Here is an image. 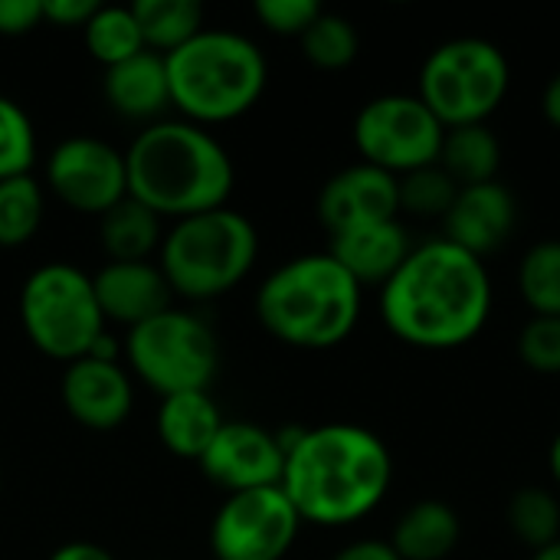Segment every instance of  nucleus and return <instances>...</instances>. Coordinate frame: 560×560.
Here are the masks:
<instances>
[{
  "label": "nucleus",
  "mask_w": 560,
  "mask_h": 560,
  "mask_svg": "<svg viewBox=\"0 0 560 560\" xmlns=\"http://www.w3.org/2000/svg\"><path fill=\"white\" fill-rule=\"evenodd\" d=\"M381 315L410 348H463L489 325L492 276L479 256L443 236L420 243L381 285Z\"/></svg>",
  "instance_id": "1"
},
{
  "label": "nucleus",
  "mask_w": 560,
  "mask_h": 560,
  "mask_svg": "<svg viewBox=\"0 0 560 560\" xmlns=\"http://www.w3.org/2000/svg\"><path fill=\"white\" fill-rule=\"evenodd\" d=\"M394 479L384 440L354 423L302 430L285 453L282 492L302 522L351 525L371 515Z\"/></svg>",
  "instance_id": "2"
},
{
  "label": "nucleus",
  "mask_w": 560,
  "mask_h": 560,
  "mask_svg": "<svg viewBox=\"0 0 560 560\" xmlns=\"http://www.w3.org/2000/svg\"><path fill=\"white\" fill-rule=\"evenodd\" d=\"M128 197L158 217H194L226 207L233 161L194 121H154L125 151Z\"/></svg>",
  "instance_id": "3"
},
{
  "label": "nucleus",
  "mask_w": 560,
  "mask_h": 560,
  "mask_svg": "<svg viewBox=\"0 0 560 560\" xmlns=\"http://www.w3.org/2000/svg\"><path fill=\"white\" fill-rule=\"evenodd\" d=\"M361 285L331 253L295 256L279 266L256 295L262 328L282 345L325 351L341 345L361 318Z\"/></svg>",
  "instance_id": "4"
},
{
  "label": "nucleus",
  "mask_w": 560,
  "mask_h": 560,
  "mask_svg": "<svg viewBox=\"0 0 560 560\" xmlns=\"http://www.w3.org/2000/svg\"><path fill=\"white\" fill-rule=\"evenodd\" d=\"M171 105L194 121H230L249 112L266 89L259 46L230 30H200L164 56Z\"/></svg>",
  "instance_id": "5"
},
{
  "label": "nucleus",
  "mask_w": 560,
  "mask_h": 560,
  "mask_svg": "<svg viewBox=\"0 0 560 560\" xmlns=\"http://www.w3.org/2000/svg\"><path fill=\"white\" fill-rule=\"evenodd\" d=\"M259 253L256 226L230 210H207L174 223L161 243V272L184 299H217L240 285Z\"/></svg>",
  "instance_id": "6"
},
{
  "label": "nucleus",
  "mask_w": 560,
  "mask_h": 560,
  "mask_svg": "<svg viewBox=\"0 0 560 560\" xmlns=\"http://www.w3.org/2000/svg\"><path fill=\"white\" fill-rule=\"evenodd\" d=\"M512 66L505 52L482 36H459L436 46L420 69V102L443 128L486 125L505 102Z\"/></svg>",
  "instance_id": "7"
},
{
  "label": "nucleus",
  "mask_w": 560,
  "mask_h": 560,
  "mask_svg": "<svg viewBox=\"0 0 560 560\" xmlns=\"http://www.w3.org/2000/svg\"><path fill=\"white\" fill-rule=\"evenodd\" d=\"M26 338L56 361H79L105 335V318L92 279L69 262L36 269L20 292Z\"/></svg>",
  "instance_id": "8"
},
{
  "label": "nucleus",
  "mask_w": 560,
  "mask_h": 560,
  "mask_svg": "<svg viewBox=\"0 0 560 560\" xmlns=\"http://www.w3.org/2000/svg\"><path fill=\"white\" fill-rule=\"evenodd\" d=\"M131 371L161 397L207 390L217 374V338L187 312L167 308L128 331Z\"/></svg>",
  "instance_id": "9"
},
{
  "label": "nucleus",
  "mask_w": 560,
  "mask_h": 560,
  "mask_svg": "<svg viewBox=\"0 0 560 560\" xmlns=\"http://www.w3.org/2000/svg\"><path fill=\"white\" fill-rule=\"evenodd\" d=\"M446 128L420 102V95H377L354 118V144L364 164H374L394 177L436 164Z\"/></svg>",
  "instance_id": "10"
},
{
  "label": "nucleus",
  "mask_w": 560,
  "mask_h": 560,
  "mask_svg": "<svg viewBox=\"0 0 560 560\" xmlns=\"http://www.w3.org/2000/svg\"><path fill=\"white\" fill-rule=\"evenodd\" d=\"M299 528L302 518L282 486L236 492L210 525V548L217 560H282L292 551Z\"/></svg>",
  "instance_id": "11"
},
{
  "label": "nucleus",
  "mask_w": 560,
  "mask_h": 560,
  "mask_svg": "<svg viewBox=\"0 0 560 560\" xmlns=\"http://www.w3.org/2000/svg\"><path fill=\"white\" fill-rule=\"evenodd\" d=\"M46 177L52 194L79 210V213H108L118 200L128 197V171H125V154H118L112 144L98 138H66L56 144Z\"/></svg>",
  "instance_id": "12"
},
{
  "label": "nucleus",
  "mask_w": 560,
  "mask_h": 560,
  "mask_svg": "<svg viewBox=\"0 0 560 560\" xmlns=\"http://www.w3.org/2000/svg\"><path fill=\"white\" fill-rule=\"evenodd\" d=\"M200 469L210 482H217L230 495L272 489V486H282L285 453L276 433L256 423L236 420V423L220 427L210 450L200 456Z\"/></svg>",
  "instance_id": "13"
},
{
  "label": "nucleus",
  "mask_w": 560,
  "mask_h": 560,
  "mask_svg": "<svg viewBox=\"0 0 560 560\" xmlns=\"http://www.w3.org/2000/svg\"><path fill=\"white\" fill-rule=\"evenodd\" d=\"M397 217H400L397 177L364 161L328 177V184L318 194V220L331 236Z\"/></svg>",
  "instance_id": "14"
},
{
  "label": "nucleus",
  "mask_w": 560,
  "mask_h": 560,
  "mask_svg": "<svg viewBox=\"0 0 560 560\" xmlns=\"http://www.w3.org/2000/svg\"><path fill=\"white\" fill-rule=\"evenodd\" d=\"M515 223H518V200L495 177L489 184L459 187L456 203L443 217V230H446L443 240L486 259L489 253H495L509 243Z\"/></svg>",
  "instance_id": "15"
},
{
  "label": "nucleus",
  "mask_w": 560,
  "mask_h": 560,
  "mask_svg": "<svg viewBox=\"0 0 560 560\" xmlns=\"http://www.w3.org/2000/svg\"><path fill=\"white\" fill-rule=\"evenodd\" d=\"M62 404L89 430H115L128 420L135 394L118 361L79 358L62 374Z\"/></svg>",
  "instance_id": "16"
},
{
  "label": "nucleus",
  "mask_w": 560,
  "mask_h": 560,
  "mask_svg": "<svg viewBox=\"0 0 560 560\" xmlns=\"http://www.w3.org/2000/svg\"><path fill=\"white\" fill-rule=\"evenodd\" d=\"M92 289L102 318L128 325V331L171 308V285L151 262H108L92 276Z\"/></svg>",
  "instance_id": "17"
},
{
  "label": "nucleus",
  "mask_w": 560,
  "mask_h": 560,
  "mask_svg": "<svg viewBox=\"0 0 560 560\" xmlns=\"http://www.w3.org/2000/svg\"><path fill=\"white\" fill-rule=\"evenodd\" d=\"M413 243L407 226L397 220H384V223H368V226H354L345 233L331 236L328 253L335 256V262L364 289V285H384L410 256Z\"/></svg>",
  "instance_id": "18"
},
{
  "label": "nucleus",
  "mask_w": 560,
  "mask_h": 560,
  "mask_svg": "<svg viewBox=\"0 0 560 560\" xmlns=\"http://www.w3.org/2000/svg\"><path fill=\"white\" fill-rule=\"evenodd\" d=\"M105 95L112 108L125 118H158L171 105V82L164 56L144 49L105 72Z\"/></svg>",
  "instance_id": "19"
},
{
  "label": "nucleus",
  "mask_w": 560,
  "mask_h": 560,
  "mask_svg": "<svg viewBox=\"0 0 560 560\" xmlns=\"http://www.w3.org/2000/svg\"><path fill=\"white\" fill-rule=\"evenodd\" d=\"M220 427H223L220 407L213 404V397L207 390H187V394L161 397L158 436L174 456L200 463V456L210 450Z\"/></svg>",
  "instance_id": "20"
},
{
  "label": "nucleus",
  "mask_w": 560,
  "mask_h": 560,
  "mask_svg": "<svg viewBox=\"0 0 560 560\" xmlns=\"http://www.w3.org/2000/svg\"><path fill=\"white\" fill-rule=\"evenodd\" d=\"M463 538V522L453 505L440 499H423L410 505L394 535L390 548L400 555V560H446Z\"/></svg>",
  "instance_id": "21"
},
{
  "label": "nucleus",
  "mask_w": 560,
  "mask_h": 560,
  "mask_svg": "<svg viewBox=\"0 0 560 560\" xmlns=\"http://www.w3.org/2000/svg\"><path fill=\"white\" fill-rule=\"evenodd\" d=\"M436 164L459 184V187H476L489 184L499 174L502 164V144L489 125H463V128H446L440 158Z\"/></svg>",
  "instance_id": "22"
},
{
  "label": "nucleus",
  "mask_w": 560,
  "mask_h": 560,
  "mask_svg": "<svg viewBox=\"0 0 560 560\" xmlns=\"http://www.w3.org/2000/svg\"><path fill=\"white\" fill-rule=\"evenodd\" d=\"M98 236L112 262H148V256L164 243L161 217L135 197H125L108 213H102Z\"/></svg>",
  "instance_id": "23"
},
{
  "label": "nucleus",
  "mask_w": 560,
  "mask_h": 560,
  "mask_svg": "<svg viewBox=\"0 0 560 560\" xmlns=\"http://www.w3.org/2000/svg\"><path fill=\"white\" fill-rule=\"evenodd\" d=\"M144 49L167 56L203 30V7L197 0H138L131 3Z\"/></svg>",
  "instance_id": "24"
},
{
  "label": "nucleus",
  "mask_w": 560,
  "mask_h": 560,
  "mask_svg": "<svg viewBox=\"0 0 560 560\" xmlns=\"http://www.w3.org/2000/svg\"><path fill=\"white\" fill-rule=\"evenodd\" d=\"M82 33L92 59H98L105 69L144 52V39L131 7H98L92 20L82 26Z\"/></svg>",
  "instance_id": "25"
},
{
  "label": "nucleus",
  "mask_w": 560,
  "mask_h": 560,
  "mask_svg": "<svg viewBox=\"0 0 560 560\" xmlns=\"http://www.w3.org/2000/svg\"><path fill=\"white\" fill-rule=\"evenodd\" d=\"M518 289L535 315L560 318V240L528 246L518 262Z\"/></svg>",
  "instance_id": "26"
},
{
  "label": "nucleus",
  "mask_w": 560,
  "mask_h": 560,
  "mask_svg": "<svg viewBox=\"0 0 560 560\" xmlns=\"http://www.w3.org/2000/svg\"><path fill=\"white\" fill-rule=\"evenodd\" d=\"M509 528L522 545L541 551L560 541V502L555 492L528 486L518 489L509 502Z\"/></svg>",
  "instance_id": "27"
},
{
  "label": "nucleus",
  "mask_w": 560,
  "mask_h": 560,
  "mask_svg": "<svg viewBox=\"0 0 560 560\" xmlns=\"http://www.w3.org/2000/svg\"><path fill=\"white\" fill-rule=\"evenodd\" d=\"M43 223V190L30 174L0 180V246L13 249L36 236Z\"/></svg>",
  "instance_id": "28"
},
{
  "label": "nucleus",
  "mask_w": 560,
  "mask_h": 560,
  "mask_svg": "<svg viewBox=\"0 0 560 560\" xmlns=\"http://www.w3.org/2000/svg\"><path fill=\"white\" fill-rule=\"evenodd\" d=\"M397 194H400V213L420 220H443L456 203L459 184L440 164H427L420 171L397 177Z\"/></svg>",
  "instance_id": "29"
},
{
  "label": "nucleus",
  "mask_w": 560,
  "mask_h": 560,
  "mask_svg": "<svg viewBox=\"0 0 560 560\" xmlns=\"http://www.w3.org/2000/svg\"><path fill=\"white\" fill-rule=\"evenodd\" d=\"M302 49L305 59L315 62L318 69H345L358 59L361 39L348 16L322 10L318 20L302 33Z\"/></svg>",
  "instance_id": "30"
},
{
  "label": "nucleus",
  "mask_w": 560,
  "mask_h": 560,
  "mask_svg": "<svg viewBox=\"0 0 560 560\" xmlns=\"http://www.w3.org/2000/svg\"><path fill=\"white\" fill-rule=\"evenodd\" d=\"M36 158V135L26 112L0 95V180L20 177Z\"/></svg>",
  "instance_id": "31"
},
{
  "label": "nucleus",
  "mask_w": 560,
  "mask_h": 560,
  "mask_svg": "<svg viewBox=\"0 0 560 560\" xmlns=\"http://www.w3.org/2000/svg\"><path fill=\"white\" fill-rule=\"evenodd\" d=\"M518 358L528 371L558 377L560 374V318L535 315L518 335Z\"/></svg>",
  "instance_id": "32"
},
{
  "label": "nucleus",
  "mask_w": 560,
  "mask_h": 560,
  "mask_svg": "<svg viewBox=\"0 0 560 560\" xmlns=\"http://www.w3.org/2000/svg\"><path fill=\"white\" fill-rule=\"evenodd\" d=\"M256 16L269 33L279 36H299L318 20L322 7L318 0H256Z\"/></svg>",
  "instance_id": "33"
},
{
  "label": "nucleus",
  "mask_w": 560,
  "mask_h": 560,
  "mask_svg": "<svg viewBox=\"0 0 560 560\" xmlns=\"http://www.w3.org/2000/svg\"><path fill=\"white\" fill-rule=\"evenodd\" d=\"M43 23V0H0V33L20 36Z\"/></svg>",
  "instance_id": "34"
},
{
  "label": "nucleus",
  "mask_w": 560,
  "mask_h": 560,
  "mask_svg": "<svg viewBox=\"0 0 560 560\" xmlns=\"http://www.w3.org/2000/svg\"><path fill=\"white\" fill-rule=\"evenodd\" d=\"M95 10H98V3H92V0H43V20H49L56 26H79L82 30Z\"/></svg>",
  "instance_id": "35"
},
{
  "label": "nucleus",
  "mask_w": 560,
  "mask_h": 560,
  "mask_svg": "<svg viewBox=\"0 0 560 560\" xmlns=\"http://www.w3.org/2000/svg\"><path fill=\"white\" fill-rule=\"evenodd\" d=\"M331 560H400V555L390 548V541L364 538V541H351L348 548H341Z\"/></svg>",
  "instance_id": "36"
},
{
  "label": "nucleus",
  "mask_w": 560,
  "mask_h": 560,
  "mask_svg": "<svg viewBox=\"0 0 560 560\" xmlns=\"http://www.w3.org/2000/svg\"><path fill=\"white\" fill-rule=\"evenodd\" d=\"M49 560H115V558H112L105 548L92 545V541H69V545L56 548Z\"/></svg>",
  "instance_id": "37"
},
{
  "label": "nucleus",
  "mask_w": 560,
  "mask_h": 560,
  "mask_svg": "<svg viewBox=\"0 0 560 560\" xmlns=\"http://www.w3.org/2000/svg\"><path fill=\"white\" fill-rule=\"evenodd\" d=\"M541 112H545V118L555 125L560 131V72L551 75V82L545 85V95H541Z\"/></svg>",
  "instance_id": "38"
},
{
  "label": "nucleus",
  "mask_w": 560,
  "mask_h": 560,
  "mask_svg": "<svg viewBox=\"0 0 560 560\" xmlns=\"http://www.w3.org/2000/svg\"><path fill=\"white\" fill-rule=\"evenodd\" d=\"M548 469H551L555 482H558V486H560V433H558V436H555L551 450H548Z\"/></svg>",
  "instance_id": "39"
},
{
  "label": "nucleus",
  "mask_w": 560,
  "mask_h": 560,
  "mask_svg": "<svg viewBox=\"0 0 560 560\" xmlns=\"http://www.w3.org/2000/svg\"><path fill=\"white\" fill-rule=\"evenodd\" d=\"M532 560H560V541L548 545V548H541V551H535V558Z\"/></svg>",
  "instance_id": "40"
}]
</instances>
